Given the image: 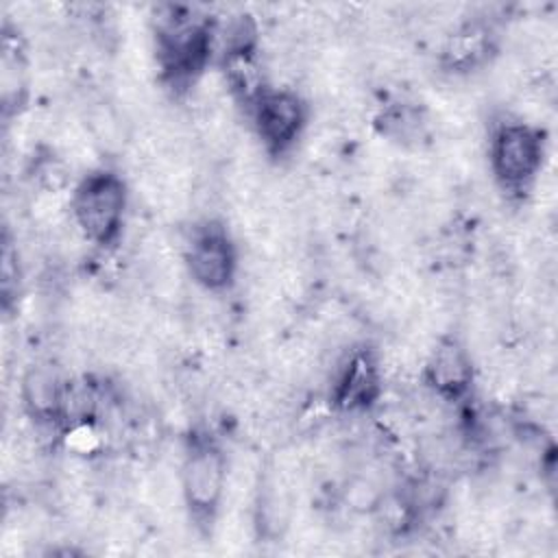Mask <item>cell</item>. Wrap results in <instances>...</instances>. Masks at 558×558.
<instances>
[{
  "mask_svg": "<svg viewBox=\"0 0 558 558\" xmlns=\"http://www.w3.org/2000/svg\"><path fill=\"white\" fill-rule=\"evenodd\" d=\"M153 37L161 78L172 89L190 94L205 76L216 50L211 17H201L185 7H161L153 17Z\"/></svg>",
  "mask_w": 558,
  "mask_h": 558,
  "instance_id": "1",
  "label": "cell"
},
{
  "mask_svg": "<svg viewBox=\"0 0 558 558\" xmlns=\"http://www.w3.org/2000/svg\"><path fill=\"white\" fill-rule=\"evenodd\" d=\"M131 205L126 179L113 168H89L70 190V220L83 242L113 251L124 233Z\"/></svg>",
  "mask_w": 558,
  "mask_h": 558,
  "instance_id": "2",
  "label": "cell"
},
{
  "mask_svg": "<svg viewBox=\"0 0 558 558\" xmlns=\"http://www.w3.org/2000/svg\"><path fill=\"white\" fill-rule=\"evenodd\" d=\"M177 488L190 523L209 536L222 514L229 488V458L214 436H190L179 462Z\"/></svg>",
  "mask_w": 558,
  "mask_h": 558,
  "instance_id": "3",
  "label": "cell"
},
{
  "mask_svg": "<svg viewBox=\"0 0 558 558\" xmlns=\"http://www.w3.org/2000/svg\"><path fill=\"white\" fill-rule=\"evenodd\" d=\"M486 157L495 185L510 198H525L545 166V133L538 124L508 116L490 126Z\"/></svg>",
  "mask_w": 558,
  "mask_h": 558,
  "instance_id": "4",
  "label": "cell"
},
{
  "mask_svg": "<svg viewBox=\"0 0 558 558\" xmlns=\"http://www.w3.org/2000/svg\"><path fill=\"white\" fill-rule=\"evenodd\" d=\"M181 264L201 292L220 296L238 281L240 248L231 231L220 220L203 218L185 238Z\"/></svg>",
  "mask_w": 558,
  "mask_h": 558,
  "instance_id": "5",
  "label": "cell"
},
{
  "mask_svg": "<svg viewBox=\"0 0 558 558\" xmlns=\"http://www.w3.org/2000/svg\"><path fill=\"white\" fill-rule=\"evenodd\" d=\"M259 150L270 159L288 157L305 140L312 120L307 98L288 85H270L246 111Z\"/></svg>",
  "mask_w": 558,
  "mask_h": 558,
  "instance_id": "6",
  "label": "cell"
},
{
  "mask_svg": "<svg viewBox=\"0 0 558 558\" xmlns=\"http://www.w3.org/2000/svg\"><path fill=\"white\" fill-rule=\"evenodd\" d=\"M386 371L379 353L366 344L349 349L340 360L329 388L331 412L362 416L373 412L384 399Z\"/></svg>",
  "mask_w": 558,
  "mask_h": 558,
  "instance_id": "7",
  "label": "cell"
},
{
  "mask_svg": "<svg viewBox=\"0 0 558 558\" xmlns=\"http://www.w3.org/2000/svg\"><path fill=\"white\" fill-rule=\"evenodd\" d=\"M70 379L50 360H35L24 366L17 384V399L24 418L35 429L63 434Z\"/></svg>",
  "mask_w": 558,
  "mask_h": 558,
  "instance_id": "8",
  "label": "cell"
},
{
  "mask_svg": "<svg viewBox=\"0 0 558 558\" xmlns=\"http://www.w3.org/2000/svg\"><path fill=\"white\" fill-rule=\"evenodd\" d=\"M421 381L438 401H466L475 386V362L471 349L451 333L438 336L423 357Z\"/></svg>",
  "mask_w": 558,
  "mask_h": 558,
  "instance_id": "9",
  "label": "cell"
},
{
  "mask_svg": "<svg viewBox=\"0 0 558 558\" xmlns=\"http://www.w3.org/2000/svg\"><path fill=\"white\" fill-rule=\"evenodd\" d=\"M495 50L490 26L480 20H466L442 37L438 63L449 76H471L493 61Z\"/></svg>",
  "mask_w": 558,
  "mask_h": 558,
  "instance_id": "10",
  "label": "cell"
},
{
  "mask_svg": "<svg viewBox=\"0 0 558 558\" xmlns=\"http://www.w3.org/2000/svg\"><path fill=\"white\" fill-rule=\"evenodd\" d=\"M0 68H2L0 98H2L4 120L15 116L20 118L31 96V63L20 41L11 39V35L4 37V52H2Z\"/></svg>",
  "mask_w": 558,
  "mask_h": 558,
  "instance_id": "11",
  "label": "cell"
},
{
  "mask_svg": "<svg viewBox=\"0 0 558 558\" xmlns=\"http://www.w3.org/2000/svg\"><path fill=\"white\" fill-rule=\"evenodd\" d=\"M85 122V133L92 140L94 148L98 150H120L126 142V124L120 116V111L107 102V100H96L85 109L83 116Z\"/></svg>",
  "mask_w": 558,
  "mask_h": 558,
  "instance_id": "12",
  "label": "cell"
},
{
  "mask_svg": "<svg viewBox=\"0 0 558 558\" xmlns=\"http://www.w3.org/2000/svg\"><path fill=\"white\" fill-rule=\"evenodd\" d=\"M22 283V266H20V253L13 246V240L9 233H4V246H2V301L4 307H9L13 301H17Z\"/></svg>",
  "mask_w": 558,
  "mask_h": 558,
  "instance_id": "13",
  "label": "cell"
}]
</instances>
